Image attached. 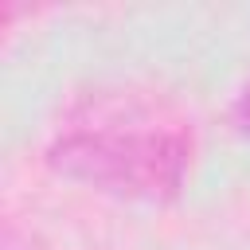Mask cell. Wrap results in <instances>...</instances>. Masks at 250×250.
Returning <instances> with one entry per match:
<instances>
[{"instance_id": "1", "label": "cell", "mask_w": 250, "mask_h": 250, "mask_svg": "<svg viewBox=\"0 0 250 250\" xmlns=\"http://www.w3.org/2000/svg\"><path fill=\"white\" fill-rule=\"evenodd\" d=\"M191 133L180 121L129 113L125 121L98 117L59 133L47 145V164L62 180L113 199L168 203L191 176Z\"/></svg>"}, {"instance_id": "2", "label": "cell", "mask_w": 250, "mask_h": 250, "mask_svg": "<svg viewBox=\"0 0 250 250\" xmlns=\"http://www.w3.org/2000/svg\"><path fill=\"white\" fill-rule=\"evenodd\" d=\"M234 125L250 137V86L238 94V102H234Z\"/></svg>"}]
</instances>
